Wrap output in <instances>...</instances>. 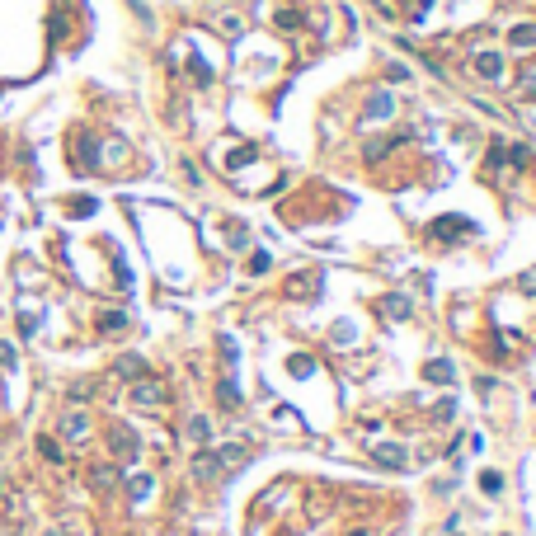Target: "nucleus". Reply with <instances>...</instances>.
I'll return each mask as SVG.
<instances>
[{
    "label": "nucleus",
    "mask_w": 536,
    "mask_h": 536,
    "mask_svg": "<svg viewBox=\"0 0 536 536\" xmlns=\"http://www.w3.org/2000/svg\"><path fill=\"white\" fill-rule=\"evenodd\" d=\"M428 236H433V240H461V236H475V221H466V217H438L433 226H428Z\"/></svg>",
    "instance_id": "nucleus-1"
},
{
    "label": "nucleus",
    "mask_w": 536,
    "mask_h": 536,
    "mask_svg": "<svg viewBox=\"0 0 536 536\" xmlns=\"http://www.w3.org/2000/svg\"><path fill=\"white\" fill-rule=\"evenodd\" d=\"M311 292H320V273H297L283 283V297H311Z\"/></svg>",
    "instance_id": "nucleus-2"
},
{
    "label": "nucleus",
    "mask_w": 536,
    "mask_h": 536,
    "mask_svg": "<svg viewBox=\"0 0 536 536\" xmlns=\"http://www.w3.org/2000/svg\"><path fill=\"white\" fill-rule=\"evenodd\" d=\"M132 400H137V405H160V400H165V391H160V381H137V386H132Z\"/></svg>",
    "instance_id": "nucleus-3"
},
{
    "label": "nucleus",
    "mask_w": 536,
    "mask_h": 536,
    "mask_svg": "<svg viewBox=\"0 0 536 536\" xmlns=\"http://www.w3.org/2000/svg\"><path fill=\"white\" fill-rule=\"evenodd\" d=\"M109 447H113V452H118V457H123V461H132V457H137V438H132L127 428H113Z\"/></svg>",
    "instance_id": "nucleus-4"
},
{
    "label": "nucleus",
    "mask_w": 536,
    "mask_h": 536,
    "mask_svg": "<svg viewBox=\"0 0 536 536\" xmlns=\"http://www.w3.org/2000/svg\"><path fill=\"white\" fill-rule=\"evenodd\" d=\"M475 71L489 76V80H499L504 76V57H499V52H480V57H475Z\"/></svg>",
    "instance_id": "nucleus-5"
},
{
    "label": "nucleus",
    "mask_w": 536,
    "mask_h": 536,
    "mask_svg": "<svg viewBox=\"0 0 536 536\" xmlns=\"http://www.w3.org/2000/svg\"><path fill=\"white\" fill-rule=\"evenodd\" d=\"M62 428H66V438H76V442H80L85 433H90V419L76 410V414H66V419H62Z\"/></svg>",
    "instance_id": "nucleus-6"
},
{
    "label": "nucleus",
    "mask_w": 536,
    "mask_h": 536,
    "mask_svg": "<svg viewBox=\"0 0 536 536\" xmlns=\"http://www.w3.org/2000/svg\"><path fill=\"white\" fill-rule=\"evenodd\" d=\"M424 377H428V381H442V386H447V381H452V363H447V358H438V363H428V367H424Z\"/></svg>",
    "instance_id": "nucleus-7"
},
{
    "label": "nucleus",
    "mask_w": 536,
    "mask_h": 536,
    "mask_svg": "<svg viewBox=\"0 0 536 536\" xmlns=\"http://www.w3.org/2000/svg\"><path fill=\"white\" fill-rule=\"evenodd\" d=\"M508 43H513V48H536V29H532V24H522V29L508 33Z\"/></svg>",
    "instance_id": "nucleus-8"
},
{
    "label": "nucleus",
    "mask_w": 536,
    "mask_h": 536,
    "mask_svg": "<svg viewBox=\"0 0 536 536\" xmlns=\"http://www.w3.org/2000/svg\"><path fill=\"white\" fill-rule=\"evenodd\" d=\"M118 372H123V377H142V372H146V363L137 358V353H127V358H118Z\"/></svg>",
    "instance_id": "nucleus-9"
},
{
    "label": "nucleus",
    "mask_w": 536,
    "mask_h": 536,
    "mask_svg": "<svg viewBox=\"0 0 536 536\" xmlns=\"http://www.w3.org/2000/svg\"><path fill=\"white\" fill-rule=\"evenodd\" d=\"M377 461H381V466H395V471H400V466H405V447H381Z\"/></svg>",
    "instance_id": "nucleus-10"
},
{
    "label": "nucleus",
    "mask_w": 536,
    "mask_h": 536,
    "mask_svg": "<svg viewBox=\"0 0 536 536\" xmlns=\"http://www.w3.org/2000/svg\"><path fill=\"white\" fill-rule=\"evenodd\" d=\"M395 104H391V95H372V104H367V118H386Z\"/></svg>",
    "instance_id": "nucleus-11"
},
{
    "label": "nucleus",
    "mask_w": 536,
    "mask_h": 536,
    "mask_svg": "<svg viewBox=\"0 0 536 536\" xmlns=\"http://www.w3.org/2000/svg\"><path fill=\"white\" fill-rule=\"evenodd\" d=\"M113 480H118V471H113V466H95V471H90V485H99V489H109Z\"/></svg>",
    "instance_id": "nucleus-12"
},
{
    "label": "nucleus",
    "mask_w": 536,
    "mask_h": 536,
    "mask_svg": "<svg viewBox=\"0 0 536 536\" xmlns=\"http://www.w3.org/2000/svg\"><path fill=\"white\" fill-rule=\"evenodd\" d=\"M189 438L193 442H207V438H212V424H207V419H189Z\"/></svg>",
    "instance_id": "nucleus-13"
},
{
    "label": "nucleus",
    "mask_w": 536,
    "mask_h": 536,
    "mask_svg": "<svg viewBox=\"0 0 536 536\" xmlns=\"http://www.w3.org/2000/svg\"><path fill=\"white\" fill-rule=\"evenodd\" d=\"M386 316L405 320V316H410V301H405V297H391V301H386Z\"/></svg>",
    "instance_id": "nucleus-14"
},
{
    "label": "nucleus",
    "mask_w": 536,
    "mask_h": 536,
    "mask_svg": "<svg viewBox=\"0 0 536 536\" xmlns=\"http://www.w3.org/2000/svg\"><path fill=\"white\" fill-rule=\"evenodd\" d=\"M38 452L48 461H62V447H57V438H38Z\"/></svg>",
    "instance_id": "nucleus-15"
},
{
    "label": "nucleus",
    "mask_w": 536,
    "mask_h": 536,
    "mask_svg": "<svg viewBox=\"0 0 536 536\" xmlns=\"http://www.w3.org/2000/svg\"><path fill=\"white\" fill-rule=\"evenodd\" d=\"M123 325H127V316H123V311H109V316H104V320H99V330H123Z\"/></svg>",
    "instance_id": "nucleus-16"
},
{
    "label": "nucleus",
    "mask_w": 536,
    "mask_h": 536,
    "mask_svg": "<svg viewBox=\"0 0 536 536\" xmlns=\"http://www.w3.org/2000/svg\"><path fill=\"white\" fill-rule=\"evenodd\" d=\"M297 24H301L297 10H278V29H297Z\"/></svg>",
    "instance_id": "nucleus-17"
},
{
    "label": "nucleus",
    "mask_w": 536,
    "mask_h": 536,
    "mask_svg": "<svg viewBox=\"0 0 536 536\" xmlns=\"http://www.w3.org/2000/svg\"><path fill=\"white\" fill-rule=\"evenodd\" d=\"M221 400H226V405H236V400H240V391H236V381H231V377L221 381Z\"/></svg>",
    "instance_id": "nucleus-18"
},
{
    "label": "nucleus",
    "mask_w": 536,
    "mask_h": 536,
    "mask_svg": "<svg viewBox=\"0 0 536 536\" xmlns=\"http://www.w3.org/2000/svg\"><path fill=\"white\" fill-rule=\"evenodd\" d=\"M90 212H95V203H90V198H80V203H71V217H90Z\"/></svg>",
    "instance_id": "nucleus-19"
},
{
    "label": "nucleus",
    "mask_w": 536,
    "mask_h": 536,
    "mask_svg": "<svg viewBox=\"0 0 536 536\" xmlns=\"http://www.w3.org/2000/svg\"><path fill=\"white\" fill-rule=\"evenodd\" d=\"M311 367H316L311 358H292V372H297V377H311Z\"/></svg>",
    "instance_id": "nucleus-20"
},
{
    "label": "nucleus",
    "mask_w": 536,
    "mask_h": 536,
    "mask_svg": "<svg viewBox=\"0 0 536 536\" xmlns=\"http://www.w3.org/2000/svg\"><path fill=\"white\" fill-rule=\"evenodd\" d=\"M0 367H15V344H0Z\"/></svg>",
    "instance_id": "nucleus-21"
},
{
    "label": "nucleus",
    "mask_w": 536,
    "mask_h": 536,
    "mask_svg": "<svg viewBox=\"0 0 536 536\" xmlns=\"http://www.w3.org/2000/svg\"><path fill=\"white\" fill-rule=\"evenodd\" d=\"M522 90H527V95H536V76H527V80H522Z\"/></svg>",
    "instance_id": "nucleus-22"
},
{
    "label": "nucleus",
    "mask_w": 536,
    "mask_h": 536,
    "mask_svg": "<svg viewBox=\"0 0 536 536\" xmlns=\"http://www.w3.org/2000/svg\"><path fill=\"white\" fill-rule=\"evenodd\" d=\"M358 536H367V532H358Z\"/></svg>",
    "instance_id": "nucleus-23"
}]
</instances>
